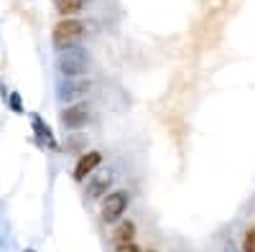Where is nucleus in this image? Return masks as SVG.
I'll use <instances>...</instances> for the list:
<instances>
[{"mask_svg": "<svg viewBox=\"0 0 255 252\" xmlns=\"http://www.w3.org/2000/svg\"><path fill=\"white\" fill-rule=\"evenodd\" d=\"M87 33V26L82 23L79 18H61L59 23L54 26V33H51V38H54V46L59 49V51H64V49H72V46H77L79 41H82V36Z\"/></svg>", "mask_w": 255, "mask_h": 252, "instance_id": "obj_1", "label": "nucleus"}, {"mask_svg": "<svg viewBox=\"0 0 255 252\" xmlns=\"http://www.w3.org/2000/svg\"><path fill=\"white\" fill-rule=\"evenodd\" d=\"M56 69L64 74V77H82V74H87L90 69V56L84 49H64L56 59Z\"/></svg>", "mask_w": 255, "mask_h": 252, "instance_id": "obj_2", "label": "nucleus"}, {"mask_svg": "<svg viewBox=\"0 0 255 252\" xmlns=\"http://www.w3.org/2000/svg\"><path fill=\"white\" fill-rule=\"evenodd\" d=\"M92 89V82L90 79H82V77H64L56 84V97L61 102H74L79 97H84Z\"/></svg>", "mask_w": 255, "mask_h": 252, "instance_id": "obj_3", "label": "nucleus"}, {"mask_svg": "<svg viewBox=\"0 0 255 252\" xmlns=\"http://www.w3.org/2000/svg\"><path fill=\"white\" fill-rule=\"evenodd\" d=\"M128 201H130V196H128L125 191H113V194H108V199H105V204H102V219H105V222H118V219L125 214Z\"/></svg>", "mask_w": 255, "mask_h": 252, "instance_id": "obj_4", "label": "nucleus"}, {"mask_svg": "<svg viewBox=\"0 0 255 252\" xmlns=\"http://www.w3.org/2000/svg\"><path fill=\"white\" fill-rule=\"evenodd\" d=\"M59 120H61V125H64L67 130H79L82 125L90 120V110L84 107V104H69V107L61 110Z\"/></svg>", "mask_w": 255, "mask_h": 252, "instance_id": "obj_5", "label": "nucleus"}, {"mask_svg": "<svg viewBox=\"0 0 255 252\" xmlns=\"http://www.w3.org/2000/svg\"><path fill=\"white\" fill-rule=\"evenodd\" d=\"M102 163V153L100 151H87V153H82L77 166H74V181H84L95 168Z\"/></svg>", "mask_w": 255, "mask_h": 252, "instance_id": "obj_6", "label": "nucleus"}, {"mask_svg": "<svg viewBox=\"0 0 255 252\" xmlns=\"http://www.w3.org/2000/svg\"><path fill=\"white\" fill-rule=\"evenodd\" d=\"M31 125H33V135L38 138L41 145H46L49 151H56L59 148V143L54 138V130L49 128V122L41 117V115H31Z\"/></svg>", "mask_w": 255, "mask_h": 252, "instance_id": "obj_7", "label": "nucleus"}, {"mask_svg": "<svg viewBox=\"0 0 255 252\" xmlns=\"http://www.w3.org/2000/svg\"><path fill=\"white\" fill-rule=\"evenodd\" d=\"M113 178L108 173H102V176H95L90 183H87V191H84V196L87 199H100V196H108V188H110Z\"/></svg>", "mask_w": 255, "mask_h": 252, "instance_id": "obj_8", "label": "nucleus"}, {"mask_svg": "<svg viewBox=\"0 0 255 252\" xmlns=\"http://www.w3.org/2000/svg\"><path fill=\"white\" fill-rule=\"evenodd\" d=\"M84 5H87V0H54V10L61 18H72V15L82 13Z\"/></svg>", "mask_w": 255, "mask_h": 252, "instance_id": "obj_9", "label": "nucleus"}, {"mask_svg": "<svg viewBox=\"0 0 255 252\" xmlns=\"http://www.w3.org/2000/svg\"><path fill=\"white\" fill-rule=\"evenodd\" d=\"M113 237H115L118 245H120V242H133V237H135V224H133V222H120L118 229L113 232Z\"/></svg>", "mask_w": 255, "mask_h": 252, "instance_id": "obj_10", "label": "nucleus"}, {"mask_svg": "<svg viewBox=\"0 0 255 252\" xmlns=\"http://www.w3.org/2000/svg\"><path fill=\"white\" fill-rule=\"evenodd\" d=\"M243 252H255V227H250L243 240Z\"/></svg>", "mask_w": 255, "mask_h": 252, "instance_id": "obj_11", "label": "nucleus"}, {"mask_svg": "<svg viewBox=\"0 0 255 252\" xmlns=\"http://www.w3.org/2000/svg\"><path fill=\"white\" fill-rule=\"evenodd\" d=\"M8 104H10V110H13L15 115H23V102H20V94H18V92L8 94Z\"/></svg>", "mask_w": 255, "mask_h": 252, "instance_id": "obj_12", "label": "nucleus"}, {"mask_svg": "<svg viewBox=\"0 0 255 252\" xmlns=\"http://www.w3.org/2000/svg\"><path fill=\"white\" fill-rule=\"evenodd\" d=\"M115 252H140V247H138L135 242H120V245L115 247Z\"/></svg>", "mask_w": 255, "mask_h": 252, "instance_id": "obj_13", "label": "nucleus"}, {"mask_svg": "<svg viewBox=\"0 0 255 252\" xmlns=\"http://www.w3.org/2000/svg\"><path fill=\"white\" fill-rule=\"evenodd\" d=\"M79 145H82V138H74V140L67 143V148H79Z\"/></svg>", "mask_w": 255, "mask_h": 252, "instance_id": "obj_14", "label": "nucleus"}, {"mask_svg": "<svg viewBox=\"0 0 255 252\" xmlns=\"http://www.w3.org/2000/svg\"><path fill=\"white\" fill-rule=\"evenodd\" d=\"M26 252H36V250H31V247H28V250H26Z\"/></svg>", "mask_w": 255, "mask_h": 252, "instance_id": "obj_15", "label": "nucleus"}]
</instances>
